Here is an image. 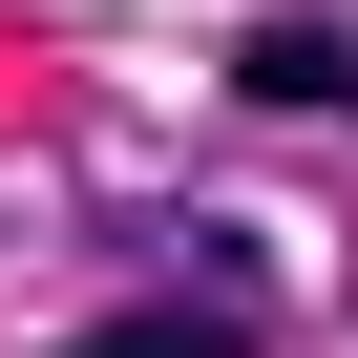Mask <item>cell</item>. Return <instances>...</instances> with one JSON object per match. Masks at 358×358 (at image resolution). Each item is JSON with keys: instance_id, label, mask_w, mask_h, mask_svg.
I'll use <instances>...</instances> for the list:
<instances>
[{"instance_id": "cell-1", "label": "cell", "mask_w": 358, "mask_h": 358, "mask_svg": "<svg viewBox=\"0 0 358 358\" xmlns=\"http://www.w3.org/2000/svg\"><path fill=\"white\" fill-rule=\"evenodd\" d=\"M232 85H253V106H358V43H337V22H253Z\"/></svg>"}, {"instance_id": "cell-2", "label": "cell", "mask_w": 358, "mask_h": 358, "mask_svg": "<svg viewBox=\"0 0 358 358\" xmlns=\"http://www.w3.org/2000/svg\"><path fill=\"white\" fill-rule=\"evenodd\" d=\"M43 358H232V316H106V337H43Z\"/></svg>"}]
</instances>
